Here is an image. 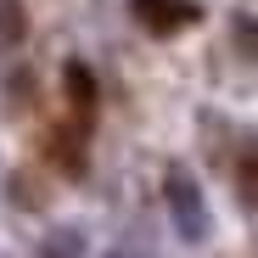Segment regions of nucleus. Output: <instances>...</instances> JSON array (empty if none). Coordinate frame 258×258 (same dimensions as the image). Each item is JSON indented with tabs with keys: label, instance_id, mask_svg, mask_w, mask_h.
I'll list each match as a JSON object with an SVG mask.
<instances>
[{
	"label": "nucleus",
	"instance_id": "nucleus-1",
	"mask_svg": "<svg viewBox=\"0 0 258 258\" xmlns=\"http://www.w3.org/2000/svg\"><path fill=\"white\" fill-rule=\"evenodd\" d=\"M129 12H135L141 28H152V34H180L185 23H197L191 0H129Z\"/></svg>",
	"mask_w": 258,
	"mask_h": 258
},
{
	"label": "nucleus",
	"instance_id": "nucleus-2",
	"mask_svg": "<svg viewBox=\"0 0 258 258\" xmlns=\"http://www.w3.org/2000/svg\"><path fill=\"white\" fill-rule=\"evenodd\" d=\"M168 202H174V219H180V230L185 236H202V197H197V185L185 180V174H168Z\"/></svg>",
	"mask_w": 258,
	"mask_h": 258
},
{
	"label": "nucleus",
	"instance_id": "nucleus-3",
	"mask_svg": "<svg viewBox=\"0 0 258 258\" xmlns=\"http://www.w3.org/2000/svg\"><path fill=\"white\" fill-rule=\"evenodd\" d=\"M62 84H68V101H73L79 123H90V112H96V79H90V68H84V62H68V68H62Z\"/></svg>",
	"mask_w": 258,
	"mask_h": 258
},
{
	"label": "nucleus",
	"instance_id": "nucleus-4",
	"mask_svg": "<svg viewBox=\"0 0 258 258\" xmlns=\"http://www.w3.org/2000/svg\"><path fill=\"white\" fill-rule=\"evenodd\" d=\"M236 191H241L247 208H258V146H247L236 157Z\"/></svg>",
	"mask_w": 258,
	"mask_h": 258
},
{
	"label": "nucleus",
	"instance_id": "nucleus-5",
	"mask_svg": "<svg viewBox=\"0 0 258 258\" xmlns=\"http://www.w3.org/2000/svg\"><path fill=\"white\" fill-rule=\"evenodd\" d=\"M23 34H28V12H23V0H0V39H6V45H17Z\"/></svg>",
	"mask_w": 258,
	"mask_h": 258
},
{
	"label": "nucleus",
	"instance_id": "nucleus-6",
	"mask_svg": "<svg viewBox=\"0 0 258 258\" xmlns=\"http://www.w3.org/2000/svg\"><path fill=\"white\" fill-rule=\"evenodd\" d=\"M51 258H73V236H62V241L51 247Z\"/></svg>",
	"mask_w": 258,
	"mask_h": 258
}]
</instances>
